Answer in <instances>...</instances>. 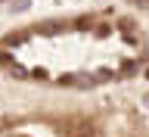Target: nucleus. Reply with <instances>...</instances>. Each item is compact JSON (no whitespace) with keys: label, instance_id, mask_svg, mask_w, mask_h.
I'll list each match as a JSON object with an SVG mask.
<instances>
[{"label":"nucleus","instance_id":"nucleus-2","mask_svg":"<svg viewBox=\"0 0 149 137\" xmlns=\"http://www.w3.org/2000/svg\"><path fill=\"white\" fill-rule=\"evenodd\" d=\"M22 41H25V31H16V34H9L3 44H22Z\"/></svg>","mask_w":149,"mask_h":137},{"label":"nucleus","instance_id":"nucleus-5","mask_svg":"<svg viewBox=\"0 0 149 137\" xmlns=\"http://www.w3.org/2000/svg\"><path fill=\"white\" fill-rule=\"evenodd\" d=\"M0 3H3V0H0Z\"/></svg>","mask_w":149,"mask_h":137},{"label":"nucleus","instance_id":"nucleus-4","mask_svg":"<svg viewBox=\"0 0 149 137\" xmlns=\"http://www.w3.org/2000/svg\"><path fill=\"white\" fill-rule=\"evenodd\" d=\"M28 6V0H16V3H13V9H16V13H19V9H25Z\"/></svg>","mask_w":149,"mask_h":137},{"label":"nucleus","instance_id":"nucleus-1","mask_svg":"<svg viewBox=\"0 0 149 137\" xmlns=\"http://www.w3.org/2000/svg\"><path fill=\"white\" fill-rule=\"evenodd\" d=\"M62 137H96V128H93V122L87 119H72L68 125H62Z\"/></svg>","mask_w":149,"mask_h":137},{"label":"nucleus","instance_id":"nucleus-3","mask_svg":"<svg viewBox=\"0 0 149 137\" xmlns=\"http://www.w3.org/2000/svg\"><path fill=\"white\" fill-rule=\"evenodd\" d=\"M121 31L130 34V31H134V22H130V19H121Z\"/></svg>","mask_w":149,"mask_h":137}]
</instances>
